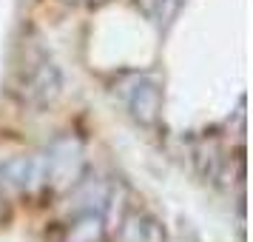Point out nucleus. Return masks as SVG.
<instances>
[{
    "instance_id": "nucleus-1",
    "label": "nucleus",
    "mask_w": 253,
    "mask_h": 242,
    "mask_svg": "<svg viewBox=\"0 0 253 242\" xmlns=\"http://www.w3.org/2000/svg\"><path fill=\"white\" fill-rule=\"evenodd\" d=\"M80 162H83L80 143L71 140V137L57 140V143L51 145V151H48V157H46V183L51 180L57 188H66L69 183L77 180Z\"/></svg>"
},
{
    "instance_id": "nucleus-2",
    "label": "nucleus",
    "mask_w": 253,
    "mask_h": 242,
    "mask_svg": "<svg viewBox=\"0 0 253 242\" xmlns=\"http://www.w3.org/2000/svg\"><path fill=\"white\" fill-rule=\"evenodd\" d=\"M3 177L6 183L20 188V191H32L40 183H46V160L43 157H20L3 165Z\"/></svg>"
},
{
    "instance_id": "nucleus-3",
    "label": "nucleus",
    "mask_w": 253,
    "mask_h": 242,
    "mask_svg": "<svg viewBox=\"0 0 253 242\" xmlns=\"http://www.w3.org/2000/svg\"><path fill=\"white\" fill-rule=\"evenodd\" d=\"M128 105H131V114L137 117L142 126L157 123V117H160V89L148 80L137 83V89L128 97Z\"/></svg>"
},
{
    "instance_id": "nucleus-4",
    "label": "nucleus",
    "mask_w": 253,
    "mask_h": 242,
    "mask_svg": "<svg viewBox=\"0 0 253 242\" xmlns=\"http://www.w3.org/2000/svg\"><path fill=\"white\" fill-rule=\"evenodd\" d=\"M60 92V74L54 66H48V63H43L40 69L29 77V89H26V94H29V100L32 103H48V100H54Z\"/></svg>"
},
{
    "instance_id": "nucleus-5",
    "label": "nucleus",
    "mask_w": 253,
    "mask_h": 242,
    "mask_svg": "<svg viewBox=\"0 0 253 242\" xmlns=\"http://www.w3.org/2000/svg\"><path fill=\"white\" fill-rule=\"evenodd\" d=\"M103 237H105L103 217L94 214V211L80 214L66 231V242H103Z\"/></svg>"
},
{
    "instance_id": "nucleus-6",
    "label": "nucleus",
    "mask_w": 253,
    "mask_h": 242,
    "mask_svg": "<svg viewBox=\"0 0 253 242\" xmlns=\"http://www.w3.org/2000/svg\"><path fill=\"white\" fill-rule=\"evenodd\" d=\"M123 237H126V242H165L160 222L151 217H134L126 225Z\"/></svg>"
},
{
    "instance_id": "nucleus-7",
    "label": "nucleus",
    "mask_w": 253,
    "mask_h": 242,
    "mask_svg": "<svg viewBox=\"0 0 253 242\" xmlns=\"http://www.w3.org/2000/svg\"><path fill=\"white\" fill-rule=\"evenodd\" d=\"M139 6H142V12L145 14H154L157 12V3H160V0H137Z\"/></svg>"
}]
</instances>
